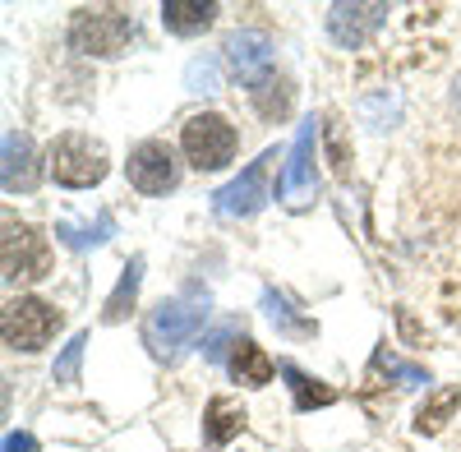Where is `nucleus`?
<instances>
[{"label": "nucleus", "instance_id": "nucleus-1", "mask_svg": "<svg viewBox=\"0 0 461 452\" xmlns=\"http://www.w3.org/2000/svg\"><path fill=\"white\" fill-rule=\"evenodd\" d=\"M203 319H208V305H194V300H162L143 323V342L152 347L158 360H176L185 347H194V337L203 332Z\"/></svg>", "mask_w": 461, "mask_h": 452}, {"label": "nucleus", "instance_id": "nucleus-2", "mask_svg": "<svg viewBox=\"0 0 461 452\" xmlns=\"http://www.w3.org/2000/svg\"><path fill=\"white\" fill-rule=\"evenodd\" d=\"M130 42H134V14L121 5L74 10L69 19V47L84 56H121Z\"/></svg>", "mask_w": 461, "mask_h": 452}, {"label": "nucleus", "instance_id": "nucleus-3", "mask_svg": "<svg viewBox=\"0 0 461 452\" xmlns=\"http://www.w3.org/2000/svg\"><path fill=\"white\" fill-rule=\"evenodd\" d=\"M180 148H185L189 167L217 171V167H226L230 158H236L240 134H236V125H230L226 116H217V111H199V116H189V121H185V130H180Z\"/></svg>", "mask_w": 461, "mask_h": 452}, {"label": "nucleus", "instance_id": "nucleus-4", "mask_svg": "<svg viewBox=\"0 0 461 452\" xmlns=\"http://www.w3.org/2000/svg\"><path fill=\"white\" fill-rule=\"evenodd\" d=\"M56 332H60V310L37 295L10 300L5 314H0V337H5L10 351H42Z\"/></svg>", "mask_w": 461, "mask_h": 452}, {"label": "nucleus", "instance_id": "nucleus-5", "mask_svg": "<svg viewBox=\"0 0 461 452\" xmlns=\"http://www.w3.org/2000/svg\"><path fill=\"white\" fill-rule=\"evenodd\" d=\"M51 176L65 190H93L106 180V148L88 134H60L51 143Z\"/></svg>", "mask_w": 461, "mask_h": 452}, {"label": "nucleus", "instance_id": "nucleus-6", "mask_svg": "<svg viewBox=\"0 0 461 452\" xmlns=\"http://www.w3.org/2000/svg\"><path fill=\"white\" fill-rule=\"evenodd\" d=\"M273 162H282V153L267 148V153L258 162H249L230 185H221V190L212 194V208L221 217H254L267 199H273Z\"/></svg>", "mask_w": 461, "mask_h": 452}, {"label": "nucleus", "instance_id": "nucleus-7", "mask_svg": "<svg viewBox=\"0 0 461 452\" xmlns=\"http://www.w3.org/2000/svg\"><path fill=\"white\" fill-rule=\"evenodd\" d=\"M0 263H5V282H10V286H23V282L47 277V268H51L47 236H37L28 221L5 217V240H0Z\"/></svg>", "mask_w": 461, "mask_h": 452}, {"label": "nucleus", "instance_id": "nucleus-8", "mask_svg": "<svg viewBox=\"0 0 461 452\" xmlns=\"http://www.w3.org/2000/svg\"><path fill=\"white\" fill-rule=\"evenodd\" d=\"M125 176L139 194H167L176 190V180H180V167H176V153L162 143V139H148L139 143L130 162H125Z\"/></svg>", "mask_w": 461, "mask_h": 452}, {"label": "nucleus", "instance_id": "nucleus-9", "mask_svg": "<svg viewBox=\"0 0 461 452\" xmlns=\"http://www.w3.org/2000/svg\"><path fill=\"white\" fill-rule=\"evenodd\" d=\"M314 148H319V121L310 116L300 125L295 143H291V162L282 171V199L286 203H310L319 190V171H314Z\"/></svg>", "mask_w": 461, "mask_h": 452}, {"label": "nucleus", "instance_id": "nucleus-10", "mask_svg": "<svg viewBox=\"0 0 461 452\" xmlns=\"http://www.w3.org/2000/svg\"><path fill=\"white\" fill-rule=\"evenodd\" d=\"M226 65L254 93L263 79H273V42L263 32H230L226 37Z\"/></svg>", "mask_w": 461, "mask_h": 452}, {"label": "nucleus", "instance_id": "nucleus-11", "mask_svg": "<svg viewBox=\"0 0 461 452\" xmlns=\"http://www.w3.org/2000/svg\"><path fill=\"white\" fill-rule=\"evenodd\" d=\"M388 23V5H332L328 10V32L337 47H365L369 37Z\"/></svg>", "mask_w": 461, "mask_h": 452}, {"label": "nucleus", "instance_id": "nucleus-12", "mask_svg": "<svg viewBox=\"0 0 461 452\" xmlns=\"http://www.w3.org/2000/svg\"><path fill=\"white\" fill-rule=\"evenodd\" d=\"M37 180H42V167H37L32 139L10 130L5 134V162H0V185H5V194H28V190H37Z\"/></svg>", "mask_w": 461, "mask_h": 452}, {"label": "nucleus", "instance_id": "nucleus-13", "mask_svg": "<svg viewBox=\"0 0 461 452\" xmlns=\"http://www.w3.org/2000/svg\"><path fill=\"white\" fill-rule=\"evenodd\" d=\"M240 429H245V406L230 402V397H212L208 411H203V438H208V447H226Z\"/></svg>", "mask_w": 461, "mask_h": 452}, {"label": "nucleus", "instance_id": "nucleus-14", "mask_svg": "<svg viewBox=\"0 0 461 452\" xmlns=\"http://www.w3.org/2000/svg\"><path fill=\"white\" fill-rule=\"evenodd\" d=\"M217 19V0H162V23L171 32H203Z\"/></svg>", "mask_w": 461, "mask_h": 452}, {"label": "nucleus", "instance_id": "nucleus-15", "mask_svg": "<svg viewBox=\"0 0 461 452\" xmlns=\"http://www.w3.org/2000/svg\"><path fill=\"white\" fill-rule=\"evenodd\" d=\"M273 369H277V365L263 356V347L249 342V337H240L236 356H230V374H236V384H245V388H263V384H273Z\"/></svg>", "mask_w": 461, "mask_h": 452}, {"label": "nucleus", "instance_id": "nucleus-16", "mask_svg": "<svg viewBox=\"0 0 461 452\" xmlns=\"http://www.w3.org/2000/svg\"><path fill=\"white\" fill-rule=\"evenodd\" d=\"M282 379L291 384V397H295V411H314V406H332L337 402V393L328 388V384H319V379H310L300 365H282Z\"/></svg>", "mask_w": 461, "mask_h": 452}, {"label": "nucleus", "instance_id": "nucleus-17", "mask_svg": "<svg viewBox=\"0 0 461 452\" xmlns=\"http://www.w3.org/2000/svg\"><path fill=\"white\" fill-rule=\"evenodd\" d=\"M456 406H461V388H456V384L438 388L434 397H425V406L415 411V429H420V434H438V429L452 420Z\"/></svg>", "mask_w": 461, "mask_h": 452}, {"label": "nucleus", "instance_id": "nucleus-18", "mask_svg": "<svg viewBox=\"0 0 461 452\" xmlns=\"http://www.w3.org/2000/svg\"><path fill=\"white\" fill-rule=\"evenodd\" d=\"M139 282H143V258H130L121 282H115L111 300H106V323H121L130 310H134V295H139Z\"/></svg>", "mask_w": 461, "mask_h": 452}, {"label": "nucleus", "instance_id": "nucleus-19", "mask_svg": "<svg viewBox=\"0 0 461 452\" xmlns=\"http://www.w3.org/2000/svg\"><path fill=\"white\" fill-rule=\"evenodd\" d=\"M369 365H374V374H388V379H397V388H425V384H429L425 365H411V360L393 356L388 347H378Z\"/></svg>", "mask_w": 461, "mask_h": 452}, {"label": "nucleus", "instance_id": "nucleus-20", "mask_svg": "<svg viewBox=\"0 0 461 452\" xmlns=\"http://www.w3.org/2000/svg\"><path fill=\"white\" fill-rule=\"evenodd\" d=\"M254 106H258V116H267V121H282L286 111H291V97H295V88L282 79V74H273V79H263L254 93Z\"/></svg>", "mask_w": 461, "mask_h": 452}, {"label": "nucleus", "instance_id": "nucleus-21", "mask_svg": "<svg viewBox=\"0 0 461 452\" xmlns=\"http://www.w3.org/2000/svg\"><path fill=\"white\" fill-rule=\"evenodd\" d=\"M111 212H102L93 226H79V221H60L56 226V240L65 245V249H93V245H102L106 236H111Z\"/></svg>", "mask_w": 461, "mask_h": 452}, {"label": "nucleus", "instance_id": "nucleus-22", "mask_svg": "<svg viewBox=\"0 0 461 452\" xmlns=\"http://www.w3.org/2000/svg\"><path fill=\"white\" fill-rule=\"evenodd\" d=\"M263 310H267V319H273V328L286 332V337H310V332H314V323H310V319H295L291 305H286L277 291H263Z\"/></svg>", "mask_w": 461, "mask_h": 452}, {"label": "nucleus", "instance_id": "nucleus-23", "mask_svg": "<svg viewBox=\"0 0 461 452\" xmlns=\"http://www.w3.org/2000/svg\"><path fill=\"white\" fill-rule=\"evenodd\" d=\"M84 347H88V332H74L60 360H56V384H79V365H84Z\"/></svg>", "mask_w": 461, "mask_h": 452}, {"label": "nucleus", "instance_id": "nucleus-24", "mask_svg": "<svg viewBox=\"0 0 461 452\" xmlns=\"http://www.w3.org/2000/svg\"><path fill=\"white\" fill-rule=\"evenodd\" d=\"M226 347H240V323H236V319L221 323V328L208 337V342H203V356H208V360H221V356H226Z\"/></svg>", "mask_w": 461, "mask_h": 452}, {"label": "nucleus", "instance_id": "nucleus-25", "mask_svg": "<svg viewBox=\"0 0 461 452\" xmlns=\"http://www.w3.org/2000/svg\"><path fill=\"white\" fill-rule=\"evenodd\" d=\"M189 88H194V93H217V65L212 60H194V65H189Z\"/></svg>", "mask_w": 461, "mask_h": 452}, {"label": "nucleus", "instance_id": "nucleus-26", "mask_svg": "<svg viewBox=\"0 0 461 452\" xmlns=\"http://www.w3.org/2000/svg\"><path fill=\"white\" fill-rule=\"evenodd\" d=\"M0 452H37V438H32V434H23V429H10V434H5V443H0Z\"/></svg>", "mask_w": 461, "mask_h": 452}]
</instances>
